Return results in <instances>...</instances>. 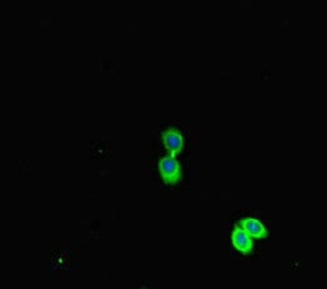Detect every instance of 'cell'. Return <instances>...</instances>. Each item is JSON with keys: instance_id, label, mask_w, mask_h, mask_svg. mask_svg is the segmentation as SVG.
Here are the masks:
<instances>
[{"instance_id": "6da1fadb", "label": "cell", "mask_w": 327, "mask_h": 289, "mask_svg": "<svg viewBox=\"0 0 327 289\" xmlns=\"http://www.w3.org/2000/svg\"><path fill=\"white\" fill-rule=\"evenodd\" d=\"M160 169L167 183H176L180 178V165L173 158L168 157L160 160Z\"/></svg>"}, {"instance_id": "7a4b0ae2", "label": "cell", "mask_w": 327, "mask_h": 289, "mask_svg": "<svg viewBox=\"0 0 327 289\" xmlns=\"http://www.w3.org/2000/svg\"><path fill=\"white\" fill-rule=\"evenodd\" d=\"M234 243L236 244L240 251L244 252V253H248L252 249V243L248 233L246 231H242V229H237L234 233Z\"/></svg>"}, {"instance_id": "3957f363", "label": "cell", "mask_w": 327, "mask_h": 289, "mask_svg": "<svg viewBox=\"0 0 327 289\" xmlns=\"http://www.w3.org/2000/svg\"><path fill=\"white\" fill-rule=\"evenodd\" d=\"M244 228L247 233H250L254 237H258V238H261V237H266L267 234L266 229L264 228V226H262L260 222L254 221V219H246V221L244 222Z\"/></svg>"}, {"instance_id": "277c9868", "label": "cell", "mask_w": 327, "mask_h": 289, "mask_svg": "<svg viewBox=\"0 0 327 289\" xmlns=\"http://www.w3.org/2000/svg\"><path fill=\"white\" fill-rule=\"evenodd\" d=\"M164 142L168 149H170L172 152H178L182 148V138L178 133L168 132L164 135Z\"/></svg>"}]
</instances>
